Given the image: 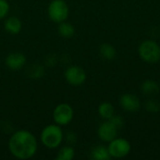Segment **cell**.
<instances>
[{"label": "cell", "instance_id": "cell-1", "mask_svg": "<svg viewBox=\"0 0 160 160\" xmlns=\"http://www.w3.org/2000/svg\"><path fill=\"white\" fill-rule=\"evenodd\" d=\"M9 153L17 159L26 160L34 158L38 152V144L36 136L26 129L13 132L8 140Z\"/></svg>", "mask_w": 160, "mask_h": 160}, {"label": "cell", "instance_id": "cell-2", "mask_svg": "<svg viewBox=\"0 0 160 160\" xmlns=\"http://www.w3.org/2000/svg\"><path fill=\"white\" fill-rule=\"evenodd\" d=\"M40 142L48 149H57L64 142V131L57 124H51L43 128L40 133Z\"/></svg>", "mask_w": 160, "mask_h": 160}, {"label": "cell", "instance_id": "cell-3", "mask_svg": "<svg viewBox=\"0 0 160 160\" xmlns=\"http://www.w3.org/2000/svg\"><path fill=\"white\" fill-rule=\"evenodd\" d=\"M138 52L145 63L157 64L160 60V45L156 40H143L139 46Z\"/></svg>", "mask_w": 160, "mask_h": 160}, {"label": "cell", "instance_id": "cell-4", "mask_svg": "<svg viewBox=\"0 0 160 160\" xmlns=\"http://www.w3.org/2000/svg\"><path fill=\"white\" fill-rule=\"evenodd\" d=\"M47 13L49 19L55 23L67 21L69 16L68 4L65 0H52L48 6Z\"/></svg>", "mask_w": 160, "mask_h": 160}, {"label": "cell", "instance_id": "cell-5", "mask_svg": "<svg viewBox=\"0 0 160 160\" xmlns=\"http://www.w3.org/2000/svg\"><path fill=\"white\" fill-rule=\"evenodd\" d=\"M74 118V110L68 103H60L55 106L52 111L53 122L61 127L68 126Z\"/></svg>", "mask_w": 160, "mask_h": 160}, {"label": "cell", "instance_id": "cell-6", "mask_svg": "<svg viewBox=\"0 0 160 160\" xmlns=\"http://www.w3.org/2000/svg\"><path fill=\"white\" fill-rule=\"evenodd\" d=\"M108 150L112 158H123L129 155L131 151V144L127 139L116 137L109 142Z\"/></svg>", "mask_w": 160, "mask_h": 160}, {"label": "cell", "instance_id": "cell-7", "mask_svg": "<svg viewBox=\"0 0 160 160\" xmlns=\"http://www.w3.org/2000/svg\"><path fill=\"white\" fill-rule=\"evenodd\" d=\"M64 78L69 85L79 87L86 82L87 75L82 67L73 65L66 68L64 72Z\"/></svg>", "mask_w": 160, "mask_h": 160}, {"label": "cell", "instance_id": "cell-8", "mask_svg": "<svg viewBox=\"0 0 160 160\" xmlns=\"http://www.w3.org/2000/svg\"><path fill=\"white\" fill-rule=\"evenodd\" d=\"M118 128L110 121L106 120L101 123L98 128V136L104 142H110L118 135Z\"/></svg>", "mask_w": 160, "mask_h": 160}, {"label": "cell", "instance_id": "cell-9", "mask_svg": "<svg viewBox=\"0 0 160 160\" xmlns=\"http://www.w3.org/2000/svg\"><path fill=\"white\" fill-rule=\"evenodd\" d=\"M6 67L11 71H18L26 65V56L21 52H11L5 58Z\"/></svg>", "mask_w": 160, "mask_h": 160}, {"label": "cell", "instance_id": "cell-10", "mask_svg": "<svg viewBox=\"0 0 160 160\" xmlns=\"http://www.w3.org/2000/svg\"><path fill=\"white\" fill-rule=\"evenodd\" d=\"M119 103L122 109L128 112H136L141 109V100L134 94L127 93L122 95Z\"/></svg>", "mask_w": 160, "mask_h": 160}, {"label": "cell", "instance_id": "cell-11", "mask_svg": "<svg viewBox=\"0 0 160 160\" xmlns=\"http://www.w3.org/2000/svg\"><path fill=\"white\" fill-rule=\"evenodd\" d=\"M4 29L9 35H18L22 29V22L17 16H9L5 18Z\"/></svg>", "mask_w": 160, "mask_h": 160}, {"label": "cell", "instance_id": "cell-12", "mask_svg": "<svg viewBox=\"0 0 160 160\" xmlns=\"http://www.w3.org/2000/svg\"><path fill=\"white\" fill-rule=\"evenodd\" d=\"M25 75L31 80H39L45 75V68L39 63H32L26 67Z\"/></svg>", "mask_w": 160, "mask_h": 160}, {"label": "cell", "instance_id": "cell-13", "mask_svg": "<svg viewBox=\"0 0 160 160\" xmlns=\"http://www.w3.org/2000/svg\"><path fill=\"white\" fill-rule=\"evenodd\" d=\"M91 158L95 160H109L112 158L108 147H105L101 144L96 145L91 149Z\"/></svg>", "mask_w": 160, "mask_h": 160}, {"label": "cell", "instance_id": "cell-14", "mask_svg": "<svg viewBox=\"0 0 160 160\" xmlns=\"http://www.w3.org/2000/svg\"><path fill=\"white\" fill-rule=\"evenodd\" d=\"M57 32L64 38H71L75 35L76 30H75L74 25L71 22L64 21V22L58 23Z\"/></svg>", "mask_w": 160, "mask_h": 160}, {"label": "cell", "instance_id": "cell-15", "mask_svg": "<svg viewBox=\"0 0 160 160\" xmlns=\"http://www.w3.org/2000/svg\"><path fill=\"white\" fill-rule=\"evenodd\" d=\"M99 52V55L105 59V60H113L116 57L117 52L116 49L113 45H112L111 43H103L99 46L98 49Z\"/></svg>", "mask_w": 160, "mask_h": 160}, {"label": "cell", "instance_id": "cell-16", "mask_svg": "<svg viewBox=\"0 0 160 160\" xmlns=\"http://www.w3.org/2000/svg\"><path fill=\"white\" fill-rule=\"evenodd\" d=\"M142 92L146 96H153L159 92V84L154 80H145L141 84Z\"/></svg>", "mask_w": 160, "mask_h": 160}, {"label": "cell", "instance_id": "cell-17", "mask_svg": "<svg viewBox=\"0 0 160 160\" xmlns=\"http://www.w3.org/2000/svg\"><path fill=\"white\" fill-rule=\"evenodd\" d=\"M75 158V149L73 145H64L60 147L56 153V160H72Z\"/></svg>", "mask_w": 160, "mask_h": 160}, {"label": "cell", "instance_id": "cell-18", "mask_svg": "<svg viewBox=\"0 0 160 160\" xmlns=\"http://www.w3.org/2000/svg\"><path fill=\"white\" fill-rule=\"evenodd\" d=\"M98 112L99 116L104 120H110L115 114V110L112 103L102 102L98 108Z\"/></svg>", "mask_w": 160, "mask_h": 160}, {"label": "cell", "instance_id": "cell-19", "mask_svg": "<svg viewBox=\"0 0 160 160\" xmlns=\"http://www.w3.org/2000/svg\"><path fill=\"white\" fill-rule=\"evenodd\" d=\"M144 107L149 112H152V113L158 112L160 111V103L156 99H149L148 101L145 102Z\"/></svg>", "mask_w": 160, "mask_h": 160}, {"label": "cell", "instance_id": "cell-20", "mask_svg": "<svg viewBox=\"0 0 160 160\" xmlns=\"http://www.w3.org/2000/svg\"><path fill=\"white\" fill-rule=\"evenodd\" d=\"M10 6L8 0H0V20L8 17L9 13Z\"/></svg>", "mask_w": 160, "mask_h": 160}, {"label": "cell", "instance_id": "cell-21", "mask_svg": "<svg viewBox=\"0 0 160 160\" xmlns=\"http://www.w3.org/2000/svg\"><path fill=\"white\" fill-rule=\"evenodd\" d=\"M64 141L67 142V144L73 145L78 141L77 134L73 131H68V132L64 133Z\"/></svg>", "mask_w": 160, "mask_h": 160}, {"label": "cell", "instance_id": "cell-22", "mask_svg": "<svg viewBox=\"0 0 160 160\" xmlns=\"http://www.w3.org/2000/svg\"><path fill=\"white\" fill-rule=\"evenodd\" d=\"M110 121H111L118 129H121V128L124 127V125H125V120H124V118H123L122 116H120V115L114 114V115L110 119Z\"/></svg>", "mask_w": 160, "mask_h": 160}, {"label": "cell", "instance_id": "cell-23", "mask_svg": "<svg viewBox=\"0 0 160 160\" xmlns=\"http://www.w3.org/2000/svg\"><path fill=\"white\" fill-rule=\"evenodd\" d=\"M57 61H58V57L56 54L52 53V54H48L45 59H44V63L46 66L48 67H54L56 64H57Z\"/></svg>", "mask_w": 160, "mask_h": 160}]
</instances>
